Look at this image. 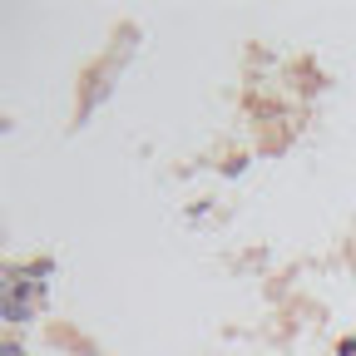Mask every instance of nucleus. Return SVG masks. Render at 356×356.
<instances>
[{
	"mask_svg": "<svg viewBox=\"0 0 356 356\" xmlns=\"http://www.w3.org/2000/svg\"><path fill=\"white\" fill-rule=\"evenodd\" d=\"M6 356H20V346H15V341H6Z\"/></svg>",
	"mask_w": 356,
	"mask_h": 356,
	"instance_id": "1",
	"label": "nucleus"
}]
</instances>
